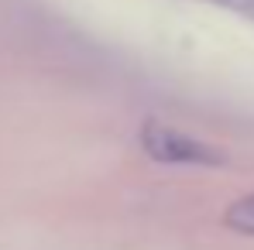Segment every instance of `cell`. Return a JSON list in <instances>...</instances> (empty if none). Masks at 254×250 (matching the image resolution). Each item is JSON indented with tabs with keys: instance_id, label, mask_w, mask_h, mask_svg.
<instances>
[{
	"instance_id": "1",
	"label": "cell",
	"mask_w": 254,
	"mask_h": 250,
	"mask_svg": "<svg viewBox=\"0 0 254 250\" xmlns=\"http://www.w3.org/2000/svg\"><path fill=\"white\" fill-rule=\"evenodd\" d=\"M141 141H144V151L155 161H165V165H220V158L203 141H196L182 130H172V127L148 124Z\"/></svg>"
},
{
	"instance_id": "2",
	"label": "cell",
	"mask_w": 254,
	"mask_h": 250,
	"mask_svg": "<svg viewBox=\"0 0 254 250\" xmlns=\"http://www.w3.org/2000/svg\"><path fill=\"white\" fill-rule=\"evenodd\" d=\"M223 223H227L230 230H237V233L254 237V192H251V196H244V199H237L234 206L227 209Z\"/></svg>"
},
{
	"instance_id": "3",
	"label": "cell",
	"mask_w": 254,
	"mask_h": 250,
	"mask_svg": "<svg viewBox=\"0 0 254 250\" xmlns=\"http://www.w3.org/2000/svg\"><path fill=\"white\" fill-rule=\"evenodd\" d=\"M216 7H227V10H234V14H241V17H251L254 21V0H210Z\"/></svg>"
}]
</instances>
